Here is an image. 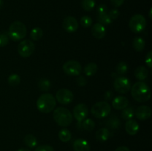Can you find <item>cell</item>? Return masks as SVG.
I'll return each instance as SVG.
<instances>
[{"instance_id": "cell-1", "label": "cell", "mask_w": 152, "mask_h": 151, "mask_svg": "<svg viewBox=\"0 0 152 151\" xmlns=\"http://www.w3.org/2000/svg\"><path fill=\"white\" fill-rule=\"evenodd\" d=\"M130 90L132 97L137 102H145L151 99V89L144 81H137L131 87Z\"/></svg>"}, {"instance_id": "cell-2", "label": "cell", "mask_w": 152, "mask_h": 151, "mask_svg": "<svg viewBox=\"0 0 152 151\" xmlns=\"http://www.w3.org/2000/svg\"><path fill=\"white\" fill-rule=\"evenodd\" d=\"M56 100L50 93H44L39 97L37 102V109L42 113H48L56 107Z\"/></svg>"}, {"instance_id": "cell-3", "label": "cell", "mask_w": 152, "mask_h": 151, "mask_svg": "<svg viewBox=\"0 0 152 151\" xmlns=\"http://www.w3.org/2000/svg\"><path fill=\"white\" fill-rule=\"evenodd\" d=\"M53 117L56 124L61 127H68L73 121V115L71 111L62 107L54 110Z\"/></svg>"}, {"instance_id": "cell-4", "label": "cell", "mask_w": 152, "mask_h": 151, "mask_svg": "<svg viewBox=\"0 0 152 151\" xmlns=\"http://www.w3.org/2000/svg\"><path fill=\"white\" fill-rule=\"evenodd\" d=\"M7 34L9 36V38L13 41H20L26 36V26L20 21H15L10 24Z\"/></svg>"}, {"instance_id": "cell-5", "label": "cell", "mask_w": 152, "mask_h": 151, "mask_svg": "<svg viewBox=\"0 0 152 151\" xmlns=\"http://www.w3.org/2000/svg\"><path fill=\"white\" fill-rule=\"evenodd\" d=\"M111 111V107L107 102H99L93 105L91 112L96 118H102L107 117Z\"/></svg>"}, {"instance_id": "cell-6", "label": "cell", "mask_w": 152, "mask_h": 151, "mask_svg": "<svg viewBox=\"0 0 152 151\" xmlns=\"http://www.w3.org/2000/svg\"><path fill=\"white\" fill-rule=\"evenodd\" d=\"M129 28L134 33H140L146 27V19L142 15L135 14L129 21Z\"/></svg>"}, {"instance_id": "cell-7", "label": "cell", "mask_w": 152, "mask_h": 151, "mask_svg": "<svg viewBox=\"0 0 152 151\" xmlns=\"http://www.w3.org/2000/svg\"><path fill=\"white\" fill-rule=\"evenodd\" d=\"M35 44L31 40H23L19 44L17 50L19 54L23 58H28L34 53Z\"/></svg>"}, {"instance_id": "cell-8", "label": "cell", "mask_w": 152, "mask_h": 151, "mask_svg": "<svg viewBox=\"0 0 152 151\" xmlns=\"http://www.w3.org/2000/svg\"><path fill=\"white\" fill-rule=\"evenodd\" d=\"M64 72L68 76H79L82 72V66L80 63L75 60H70L65 62L62 66Z\"/></svg>"}, {"instance_id": "cell-9", "label": "cell", "mask_w": 152, "mask_h": 151, "mask_svg": "<svg viewBox=\"0 0 152 151\" xmlns=\"http://www.w3.org/2000/svg\"><path fill=\"white\" fill-rule=\"evenodd\" d=\"M131 81L128 78L124 76H119L114 79V87L119 93H127L131 89Z\"/></svg>"}, {"instance_id": "cell-10", "label": "cell", "mask_w": 152, "mask_h": 151, "mask_svg": "<svg viewBox=\"0 0 152 151\" xmlns=\"http://www.w3.org/2000/svg\"><path fill=\"white\" fill-rule=\"evenodd\" d=\"M56 100L62 105H68L72 102L74 94L68 89L62 88L58 90L56 93Z\"/></svg>"}, {"instance_id": "cell-11", "label": "cell", "mask_w": 152, "mask_h": 151, "mask_svg": "<svg viewBox=\"0 0 152 151\" xmlns=\"http://www.w3.org/2000/svg\"><path fill=\"white\" fill-rule=\"evenodd\" d=\"M88 115V108L87 105L81 103L75 106L73 110V117L77 121H83Z\"/></svg>"}, {"instance_id": "cell-12", "label": "cell", "mask_w": 152, "mask_h": 151, "mask_svg": "<svg viewBox=\"0 0 152 151\" xmlns=\"http://www.w3.org/2000/svg\"><path fill=\"white\" fill-rule=\"evenodd\" d=\"M62 27L68 33H74L79 28V23L74 16H67L63 19Z\"/></svg>"}, {"instance_id": "cell-13", "label": "cell", "mask_w": 152, "mask_h": 151, "mask_svg": "<svg viewBox=\"0 0 152 151\" xmlns=\"http://www.w3.org/2000/svg\"><path fill=\"white\" fill-rule=\"evenodd\" d=\"M134 115L138 119L147 120L151 117V109L146 105H141L135 110Z\"/></svg>"}, {"instance_id": "cell-14", "label": "cell", "mask_w": 152, "mask_h": 151, "mask_svg": "<svg viewBox=\"0 0 152 151\" xmlns=\"http://www.w3.org/2000/svg\"><path fill=\"white\" fill-rule=\"evenodd\" d=\"M105 33H106V30H105L104 25L99 23V22L95 23L91 28L92 35H93L94 37L97 38V39L103 38L105 36Z\"/></svg>"}, {"instance_id": "cell-15", "label": "cell", "mask_w": 152, "mask_h": 151, "mask_svg": "<svg viewBox=\"0 0 152 151\" xmlns=\"http://www.w3.org/2000/svg\"><path fill=\"white\" fill-rule=\"evenodd\" d=\"M129 103L127 98L123 96H119L113 99L112 106L116 110H123L129 106Z\"/></svg>"}, {"instance_id": "cell-16", "label": "cell", "mask_w": 152, "mask_h": 151, "mask_svg": "<svg viewBox=\"0 0 152 151\" xmlns=\"http://www.w3.org/2000/svg\"><path fill=\"white\" fill-rule=\"evenodd\" d=\"M126 132L130 136H134L138 133L140 130V125L137 121L134 119L127 120L125 126Z\"/></svg>"}, {"instance_id": "cell-17", "label": "cell", "mask_w": 152, "mask_h": 151, "mask_svg": "<svg viewBox=\"0 0 152 151\" xmlns=\"http://www.w3.org/2000/svg\"><path fill=\"white\" fill-rule=\"evenodd\" d=\"M74 151H90L91 147L88 142L85 139H79L74 141L73 144Z\"/></svg>"}, {"instance_id": "cell-18", "label": "cell", "mask_w": 152, "mask_h": 151, "mask_svg": "<svg viewBox=\"0 0 152 151\" xmlns=\"http://www.w3.org/2000/svg\"><path fill=\"white\" fill-rule=\"evenodd\" d=\"M110 136H111V132L108 128H105V127L99 129L96 133V138L99 142H106L109 139Z\"/></svg>"}, {"instance_id": "cell-19", "label": "cell", "mask_w": 152, "mask_h": 151, "mask_svg": "<svg viewBox=\"0 0 152 151\" xmlns=\"http://www.w3.org/2000/svg\"><path fill=\"white\" fill-rule=\"evenodd\" d=\"M148 71L144 66H139L134 71V76L139 81H143L148 77Z\"/></svg>"}, {"instance_id": "cell-20", "label": "cell", "mask_w": 152, "mask_h": 151, "mask_svg": "<svg viewBox=\"0 0 152 151\" xmlns=\"http://www.w3.org/2000/svg\"><path fill=\"white\" fill-rule=\"evenodd\" d=\"M106 126L107 128L109 130H118L120 127V121L117 116H111L108 119V121H106Z\"/></svg>"}, {"instance_id": "cell-21", "label": "cell", "mask_w": 152, "mask_h": 151, "mask_svg": "<svg viewBox=\"0 0 152 151\" xmlns=\"http://www.w3.org/2000/svg\"><path fill=\"white\" fill-rule=\"evenodd\" d=\"M97 69V65L94 62H91V63H88L87 65H86L84 68V73L87 76L90 77L96 73Z\"/></svg>"}, {"instance_id": "cell-22", "label": "cell", "mask_w": 152, "mask_h": 151, "mask_svg": "<svg viewBox=\"0 0 152 151\" xmlns=\"http://www.w3.org/2000/svg\"><path fill=\"white\" fill-rule=\"evenodd\" d=\"M24 143L28 147L34 148L35 147H37L38 142H37V138L34 135L28 134L26 135L25 136V138H24Z\"/></svg>"}, {"instance_id": "cell-23", "label": "cell", "mask_w": 152, "mask_h": 151, "mask_svg": "<svg viewBox=\"0 0 152 151\" xmlns=\"http://www.w3.org/2000/svg\"><path fill=\"white\" fill-rule=\"evenodd\" d=\"M145 46V41L141 37H136L133 40V47L136 51L141 52L144 50Z\"/></svg>"}, {"instance_id": "cell-24", "label": "cell", "mask_w": 152, "mask_h": 151, "mask_svg": "<svg viewBox=\"0 0 152 151\" xmlns=\"http://www.w3.org/2000/svg\"><path fill=\"white\" fill-rule=\"evenodd\" d=\"M59 139L62 142H68L71 140V133L68 129H62L59 132Z\"/></svg>"}, {"instance_id": "cell-25", "label": "cell", "mask_w": 152, "mask_h": 151, "mask_svg": "<svg viewBox=\"0 0 152 151\" xmlns=\"http://www.w3.org/2000/svg\"><path fill=\"white\" fill-rule=\"evenodd\" d=\"M42 35L43 31L40 28H34L30 33L31 38L34 41H39L42 37Z\"/></svg>"}, {"instance_id": "cell-26", "label": "cell", "mask_w": 152, "mask_h": 151, "mask_svg": "<svg viewBox=\"0 0 152 151\" xmlns=\"http://www.w3.org/2000/svg\"><path fill=\"white\" fill-rule=\"evenodd\" d=\"M122 117H123V119L125 120H130L132 119L134 115V110L132 107H126L125 109L123 110L122 111Z\"/></svg>"}, {"instance_id": "cell-27", "label": "cell", "mask_w": 152, "mask_h": 151, "mask_svg": "<svg viewBox=\"0 0 152 151\" xmlns=\"http://www.w3.org/2000/svg\"><path fill=\"white\" fill-rule=\"evenodd\" d=\"M96 4L95 0H82L81 5L83 10L86 11H91L94 9Z\"/></svg>"}, {"instance_id": "cell-28", "label": "cell", "mask_w": 152, "mask_h": 151, "mask_svg": "<svg viewBox=\"0 0 152 151\" xmlns=\"http://www.w3.org/2000/svg\"><path fill=\"white\" fill-rule=\"evenodd\" d=\"M128 65L125 62H120L116 66V72L118 75H125L128 71Z\"/></svg>"}, {"instance_id": "cell-29", "label": "cell", "mask_w": 152, "mask_h": 151, "mask_svg": "<svg viewBox=\"0 0 152 151\" xmlns=\"http://www.w3.org/2000/svg\"><path fill=\"white\" fill-rule=\"evenodd\" d=\"M81 127L83 130L91 131L95 127V122L91 118H87L84 120L83 123H81Z\"/></svg>"}, {"instance_id": "cell-30", "label": "cell", "mask_w": 152, "mask_h": 151, "mask_svg": "<svg viewBox=\"0 0 152 151\" xmlns=\"http://www.w3.org/2000/svg\"><path fill=\"white\" fill-rule=\"evenodd\" d=\"M21 78L18 74H11L10 76L7 78V81L8 84H10L11 87H16L18 84L20 83Z\"/></svg>"}, {"instance_id": "cell-31", "label": "cell", "mask_w": 152, "mask_h": 151, "mask_svg": "<svg viewBox=\"0 0 152 151\" xmlns=\"http://www.w3.org/2000/svg\"><path fill=\"white\" fill-rule=\"evenodd\" d=\"M38 87L42 91H48L50 87V81L46 78H42L39 81Z\"/></svg>"}, {"instance_id": "cell-32", "label": "cell", "mask_w": 152, "mask_h": 151, "mask_svg": "<svg viewBox=\"0 0 152 151\" xmlns=\"http://www.w3.org/2000/svg\"><path fill=\"white\" fill-rule=\"evenodd\" d=\"M97 20L99 23L102 24V25H108L112 22V20L108 16V13H105V14H100L98 16Z\"/></svg>"}, {"instance_id": "cell-33", "label": "cell", "mask_w": 152, "mask_h": 151, "mask_svg": "<svg viewBox=\"0 0 152 151\" xmlns=\"http://www.w3.org/2000/svg\"><path fill=\"white\" fill-rule=\"evenodd\" d=\"M9 36L7 32H3L0 33V47H5L9 42Z\"/></svg>"}, {"instance_id": "cell-34", "label": "cell", "mask_w": 152, "mask_h": 151, "mask_svg": "<svg viewBox=\"0 0 152 151\" xmlns=\"http://www.w3.org/2000/svg\"><path fill=\"white\" fill-rule=\"evenodd\" d=\"M80 23L83 28H89L92 25V19L88 16H84L80 19Z\"/></svg>"}, {"instance_id": "cell-35", "label": "cell", "mask_w": 152, "mask_h": 151, "mask_svg": "<svg viewBox=\"0 0 152 151\" xmlns=\"http://www.w3.org/2000/svg\"><path fill=\"white\" fill-rule=\"evenodd\" d=\"M108 16H110V18L111 19V20H114V19H117V18L120 16V11H119L117 9H112L109 11L108 13Z\"/></svg>"}, {"instance_id": "cell-36", "label": "cell", "mask_w": 152, "mask_h": 151, "mask_svg": "<svg viewBox=\"0 0 152 151\" xmlns=\"http://www.w3.org/2000/svg\"><path fill=\"white\" fill-rule=\"evenodd\" d=\"M34 151H54V149L50 145H40Z\"/></svg>"}, {"instance_id": "cell-37", "label": "cell", "mask_w": 152, "mask_h": 151, "mask_svg": "<svg viewBox=\"0 0 152 151\" xmlns=\"http://www.w3.org/2000/svg\"><path fill=\"white\" fill-rule=\"evenodd\" d=\"M145 63H146L147 66L151 69L152 68V51H149L147 53L146 56H145Z\"/></svg>"}, {"instance_id": "cell-38", "label": "cell", "mask_w": 152, "mask_h": 151, "mask_svg": "<svg viewBox=\"0 0 152 151\" xmlns=\"http://www.w3.org/2000/svg\"><path fill=\"white\" fill-rule=\"evenodd\" d=\"M107 12H108V7L105 4H102L98 6L97 13L99 15L105 14V13H107Z\"/></svg>"}, {"instance_id": "cell-39", "label": "cell", "mask_w": 152, "mask_h": 151, "mask_svg": "<svg viewBox=\"0 0 152 151\" xmlns=\"http://www.w3.org/2000/svg\"><path fill=\"white\" fill-rule=\"evenodd\" d=\"M76 81H77V84H78V86H80V87H84V86L87 84V81H86V79L85 78V77L82 76H80L77 77Z\"/></svg>"}, {"instance_id": "cell-40", "label": "cell", "mask_w": 152, "mask_h": 151, "mask_svg": "<svg viewBox=\"0 0 152 151\" xmlns=\"http://www.w3.org/2000/svg\"><path fill=\"white\" fill-rule=\"evenodd\" d=\"M124 1L125 0H111V3L114 7H118L124 3Z\"/></svg>"}, {"instance_id": "cell-41", "label": "cell", "mask_w": 152, "mask_h": 151, "mask_svg": "<svg viewBox=\"0 0 152 151\" xmlns=\"http://www.w3.org/2000/svg\"><path fill=\"white\" fill-rule=\"evenodd\" d=\"M112 96H113V93L111 91V90H108L106 93L104 94V98L106 101H109L112 99Z\"/></svg>"}, {"instance_id": "cell-42", "label": "cell", "mask_w": 152, "mask_h": 151, "mask_svg": "<svg viewBox=\"0 0 152 151\" xmlns=\"http://www.w3.org/2000/svg\"><path fill=\"white\" fill-rule=\"evenodd\" d=\"M115 151H131V150L129 147H127L121 146L117 147V149L115 150Z\"/></svg>"}, {"instance_id": "cell-43", "label": "cell", "mask_w": 152, "mask_h": 151, "mask_svg": "<svg viewBox=\"0 0 152 151\" xmlns=\"http://www.w3.org/2000/svg\"><path fill=\"white\" fill-rule=\"evenodd\" d=\"M16 151H31V150L28 149H26V148H21V149H19Z\"/></svg>"}, {"instance_id": "cell-44", "label": "cell", "mask_w": 152, "mask_h": 151, "mask_svg": "<svg viewBox=\"0 0 152 151\" xmlns=\"http://www.w3.org/2000/svg\"><path fill=\"white\" fill-rule=\"evenodd\" d=\"M151 12H152V9L150 8V10H149V18H150V19H151V18H152Z\"/></svg>"}, {"instance_id": "cell-45", "label": "cell", "mask_w": 152, "mask_h": 151, "mask_svg": "<svg viewBox=\"0 0 152 151\" xmlns=\"http://www.w3.org/2000/svg\"><path fill=\"white\" fill-rule=\"evenodd\" d=\"M3 6V1L2 0H0V9L1 8V7Z\"/></svg>"}]
</instances>
